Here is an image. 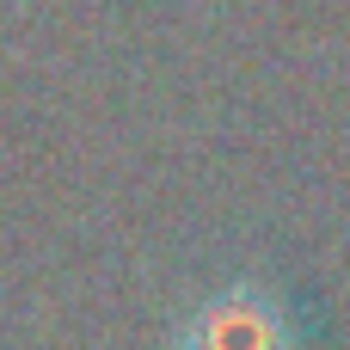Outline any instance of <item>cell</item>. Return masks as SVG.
I'll use <instances>...</instances> for the list:
<instances>
[{
    "label": "cell",
    "instance_id": "1",
    "mask_svg": "<svg viewBox=\"0 0 350 350\" xmlns=\"http://www.w3.org/2000/svg\"><path fill=\"white\" fill-rule=\"evenodd\" d=\"M178 350H289V320L258 283H234L185 320Z\"/></svg>",
    "mask_w": 350,
    "mask_h": 350
}]
</instances>
